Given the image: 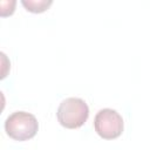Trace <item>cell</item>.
Wrapping results in <instances>:
<instances>
[{
    "label": "cell",
    "mask_w": 150,
    "mask_h": 150,
    "mask_svg": "<svg viewBox=\"0 0 150 150\" xmlns=\"http://www.w3.org/2000/svg\"><path fill=\"white\" fill-rule=\"evenodd\" d=\"M14 7H15V0H1L0 1V14L2 16L12 14L14 12Z\"/></svg>",
    "instance_id": "cell-5"
},
{
    "label": "cell",
    "mask_w": 150,
    "mask_h": 150,
    "mask_svg": "<svg viewBox=\"0 0 150 150\" xmlns=\"http://www.w3.org/2000/svg\"><path fill=\"white\" fill-rule=\"evenodd\" d=\"M6 134L15 141H27L33 138L39 129V122L36 117L27 111H14L5 121Z\"/></svg>",
    "instance_id": "cell-2"
},
{
    "label": "cell",
    "mask_w": 150,
    "mask_h": 150,
    "mask_svg": "<svg viewBox=\"0 0 150 150\" xmlns=\"http://www.w3.org/2000/svg\"><path fill=\"white\" fill-rule=\"evenodd\" d=\"M94 129L104 139L117 138L124 129L123 118L115 109L103 108L95 115Z\"/></svg>",
    "instance_id": "cell-3"
},
{
    "label": "cell",
    "mask_w": 150,
    "mask_h": 150,
    "mask_svg": "<svg viewBox=\"0 0 150 150\" xmlns=\"http://www.w3.org/2000/svg\"><path fill=\"white\" fill-rule=\"evenodd\" d=\"M52 0H21V4L25 6V8L32 13L45 12L52 5Z\"/></svg>",
    "instance_id": "cell-4"
},
{
    "label": "cell",
    "mask_w": 150,
    "mask_h": 150,
    "mask_svg": "<svg viewBox=\"0 0 150 150\" xmlns=\"http://www.w3.org/2000/svg\"><path fill=\"white\" fill-rule=\"evenodd\" d=\"M56 117L59 123L64 128H80L89 117V107L80 97H67L60 103Z\"/></svg>",
    "instance_id": "cell-1"
}]
</instances>
